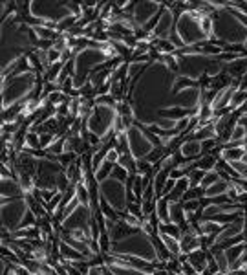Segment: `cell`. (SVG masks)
<instances>
[{"label": "cell", "instance_id": "7c38bea8", "mask_svg": "<svg viewBox=\"0 0 247 275\" xmlns=\"http://www.w3.org/2000/svg\"><path fill=\"white\" fill-rule=\"evenodd\" d=\"M180 244H182V255L192 253V251L203 248L202 235H198L194 229H187V231L182 233V237H180Z\"/></svg>", "mask_w": 247, "mask_h": 275}, {"label": "cell", "instance_id": "f1b7e54d", "mask_svg": "<svg viewBox=\"0 0 247 275\" xmlns=\"http://www.w3.org/2000/svg\"><path fill=\"white\" fill-rule=\"evenodd\" d=\"M183 208H185L187 215H196L203 208V204L200 200H187V202H183Z\"/></svg>", "mask_w": 247, "mask_h": 275}, {"label": "cell", "instance_id": "8d00e7d4", "mask_svg": "<svg viewBox=\"0 0 247 275\" xmlns=\"http://www.w3.org/2000/svg\"><path fill=\"white\" fill-rule=\"evenodd\" d=\"M225 275H245V271H242V270H229Z\"/></svg>", "mask_w": 247, "mask_h": 275}, {"label": "cell", "instance_id": "ba28073f", "mask_svg": "<svg viewBox=\"0 0 247 275\" xmlns=\"http://www.w3.org/2000/svg\"><path fill=\"white\" fill-rule=\"evenodd\" d=\"M92 219H94V213H92L90 205L79 204V208H77L70 217L64 219V222H62V231H64V233H73V231H88V233H90Z\"/></svg>", "mask_w": 247, "mask_h": 275}, {"label": "cell", "instance_id": "44dd1931", "mask_svg": "<svg viewBox=\"0 0 247 275\" xmlns=\"http://www.w3.org/2000/svg\"><path fill=\"white\" fill-rule=\"evenodd\" d=\"M62 70H64V62H55V64H51L44 74V83H59V77H61Z\"/></svg>", "mask_w": 247, "mask_h": 275}, {"label": "cell", "instance_id": "74e56055", "mask_svg": "<svg viewBox=\"0 0 247 275\" xmlns=\"http://www.w3.org/2000/svg\"><path fill=\"white\" fill-rule=\"evenodd\" d=\"M152 275H172V273L169 270H165V268H163V270H156Z\"/></svg>", "mask_w": 247, "mask_h": 275}, {"label": "cell", "instance_id": "e575fe53", "mask_svg": "<svg viewBox=\"0 0 247 275\" xmlns=\"http://www.w3.org/2000/svg\"><path fill=\"white\" fill-rule=\"evenodd\" d=\"M182 273H185V275H196V270L191 266V262L187 260V262H183L182 264Z\"/></svg>", "mask_w": 247, "mask_h": 275}, {"label": "cell", "instance_id": "5b68a950", "mask_svg": "<svg viewBox=\"0 0 247 275\" xmlns=\"http://www.w3.org/2000/svg\"><path fill=\"white\" fill-rule=\"evenodd\" d=\"M116 119L117 110L116 107H105V105H96L94 112L86 121V128L88 132L97 136L99 140H105L106 136H110L112 132H116Z\"/></svg>", "mask_w": 247, "mask_h": 275}, {"label": "cell", "instance_id": "d6a6232c", "mask_svg": "<svg viewBox=\"0 0 247 275\" xmlns=\"http://www.w3.org/2000/svg\"><path fill=\"white\" fill-rule=\"evenodd\" d=\"M112 176H114V178H117V180H121V182H128V178H130V173H128L126 169H123L121 165H116V169H114Z\"/></svg>", "mask_w": 247, "mask_h": 275}, {"label": "cell", "instance_id": "83f0119b", "mask_svg": "<svg viewBox=\"0 0 247 275\" xmlns=\"http://www.w3.org/2000/svg\"><path fill=\"white\" fill-rule=\"evenodd\" d=\"M220 180H222V176H220L218 171H209V173H205V178H203V182H202V187L203 189L211 187V185H214V183L220 182Z\"/></svg>", "mask_w": 247, "mask_h": 275}, {"label": "cell", "instance_id": "7402d4cb", "mask_svg": "<svg viewBox=\"0 0 247 275\" xmlns=\"http://www.w3.org/2000/svg\"><path fill=\"white\" fill-rule=\"evenodd\" d=\"M182 233H183L182 228L176 224H172V222H159V226H157V235H171V237L180 239Z\"/></svg>", "mask_w": 247, "mask_h": 275}, {"label": "cell", "instance_id": "d4e9b609", "mask_svg": "<svg viewBox=\"0 0 247 275\" xmlns=\"http://www.w3.org/2000/svg\"><path fill=\"white\" fill-rule=\"evenodd\" d=\"M245 251V242L243 244H236V246H231L229 250H225V253H227V259H229V262H231V266L232 264H236L238 262V259L242 257V253Z\"/></svg>", "mask_w": 247, "mask_h": 275}, {"label": "cell", "instance_id": "ab89813d", "mask_svg": "<svg viewBox=\"0 0 247 275\" xmlns=\"http://www.w3.org/2000/svg\"><path fill=\"white\" fill-rule=\"evenodd\" d=\"M214 275H225V273H222V271H218V273H214Z\"/></svg>", "mask_w": 247, "mask_h": 275}, {"label": "cell", "instance_id": "4fadbf2b", "mask_svg": "<svg viewBox=\"0 0 247 275\" xmlns=\"http://www.w3.org/2000/svg\"><path fill=\"white\" fill-rule=\"evenodd\" d=\"M180 154L183 156L185 162H192V160H200L203 156V143L192 138H187L180 147Z\"/></svg>", "mask_w": 247, "mask_h": 275}, {"label": "cell", "instance_id": "7a4b0ae2", "mask_svg": "<svg viewBox=\"0 0 247 275\" xmlns=\"http://www.w3.org/2000/svg\"><path fill=\"white\" fill-rule=\"evenodd\" d=\"M110 253L121 255V257H136V259L146 260V262H159L154 239L150 235H146L143 229H134V231L126 235L125 239L114 242Z\"/></svg>", "mask_w": 247, "mask_h": 275}, {"label": "cell", "instance_id": "f546056e", "mask_svg": "<svg viewBox=\"0 0 247 275\" xmlns=\"http://www.w3.org/2000/svg\"><path fill=\"white\" fill-rule=\"evenodd\" d=\"M94 103H96V105H105V107H117V101L110 96V94L97 96L96 99H94Z\"/></svg>", "mask_w": 247, "mask_h": 275}, {"label": "cell", "instance_id": "2e32d148", "mask_svg": "<svg viewBox=\"0 0 247 275\" xmlns=\"http://www.w3.org/2000/svg\"><path fill=\"white\" fill-rule=\"evenodd\" d=\"M229 187H231V182L220 180V182H216L214 185H211V187L205 189V198L212 200V198H218V196H222V194H227Z\"/></svg>", "mask_w": 247, "mask_h": 275}, {"label": "cell", "instance_id": "ac0fdd59", "mask_svg": "<svg viewBox=\"0 0 247 275\" xmlns=\"http://www.w3.org/2000/svg\"><path fill=\"white\" fill-rule=\"evenodd\" d=\"M156 215H157V219L161 220V222H171V202H169L165 196L157 198Z\"/></svg>", "mask_w": 247, "mask_h": 275}, {"label": "cell", "instance_id": "836d02e7", "mask_svg": "<svg viewBox=\"0 0 247 275\" xmlns=\"http://www.w3.org/2000/svg\"><path fill=\"white\" fill-rule=\"evenodd\" d=\"M13 273L15 275H33L22 262H13Z\"/></svg>", "mask_w": 247, "mask_h": 275}, {"label": "cell", "instance_id": "603a6c76", "mask_svg": "<svg viewBox=\"0 0 247 275\" xmlns=\"http://www.w3.org/2000/svg\"><path fill=\"white\" fill-rule=\"evenodd\" d=\"M211 253L214 255V259H216V262H218V266H220V271H222V273H227V271L231 270V262H229V259H227L225 250L212 248Z\"/></svg>", "mask_w": 247, "mask_h": 275}, {"label": "cell", "instance_id": "d590c367", "mask_svg": "<svg viewBox=\"0 0 247 275\" xmlns=\"http://www.w3.org/2000/svg\"><path fill=\"white\" fill-rule=\"evenodd\" d=\"M238 123H240L242 127H245V130H247V114H242V116H240V119H238Z\"/></svg>", "mask_w": 247, "mask_h": 275}, {"label": "cell", "instance_id": "9a60e30c", "mask_svg": "<svg viewBox=\"0 0 247 275\" xmlns=\"http://www.w3.org/2000/svg\"><path fill=\"white\" fill-rule=\"evenodd\" d=\"M225 72L232 77V79H234V81L240 83L247 74V55L240 57V59L229 62V64H225Z\"/></svg>", "mask_w": 247, "mask_h": 275}, {"label": "cell", "instance_id": "1f68e13d", "mask_svg": "<svg viewBox=\"0 0 247 275\" xmlns=\"http://www.w3.org/2000/svg\"><path fill=\"white\" fill-rule=\"evenodd\" d=\"M126 213L134 215V217H137V219H141V220L145 219L141 204H137V202H130V204H128V208H126Z\"/></svg>", "mask_w": 247, "mask_h": 275}, {"label": "cell", "instance_id": "8fae6325", "mask_svg": "<svg viewBox=\"0 0 247 275\" xmlns=\"http://www.w3.org/2000/svg\"><path fill=\"white\" fill-rule=\"evenodd\" d=\"M243 213H245V211H243ZM243 213L238 215L236 219L232 220V222H229L227 226H223L222 231L214 237V246L220 244V242H225V240L229 239H234V237L243 235V231H245V215Z\"/></svg>", "mask_w": 247, "mask_h": 275}, {"label": "cell", "instance_id": "4dcf8cb0", "mask_svg": "<svg viewBox=\"0 0 247 275\" xmlns=\"http://www.w3.org/2000/svg\"><path fill=\"white\" fill-rule=\"evenodd\" d=\"M99 211H101L103 217H105L106 220H119V219H117V213L110 208V205L106 204L105 200H101V209H99Z\"/></svg>", "mask_w": 247, "mask_h": 275}, {"label": "cell", "instance_id": "277c9868", "mask_svg": "<svg viewBox=\"0 0 247 275\" xmlns=\"http://www.w3.org/2000/svg\"><path fill=\"white\" fill-rule=\"evenodd\" d=\"M200 17H202V13H198V11L194 10H187L178 17L176 35L182 39L185 48H189V46H198V44H202V42L209 41V37H207L205 31L202 30Z\"/></svg>", "mask_w": 247, "mask_h": 275}, {"label": "cell", "instance_id": "484cf974", "mask_svg": "<svg viewBox=\"0 0 247 275\" xmlns=\"http://www.w3.org/2000/svg\"><path fill=\"white\" fill-rule=\"evenodd\" d=\"M189 176V182H191V187H200L205 178V173H203L202 169H192L191 173L187 174Z\"/></svg>", "mask_w": 247, "mask_h": 275}, {"label": "cell", "instance_id": "d6986e66", "mask_svg": "<svg viewBox=\"0 0 247 275\" xmlns=\"http://www.w3.org/2000/svg\"><path fill=\"white\" fill-rule=\"evenodd\" d=\"M161 242L167 246V250L171 251L172 257H180L182 255V244H180V239L176 237H171V235H159Z\"/></svg>", "mask_w": 247, "mask_h": 275}, {"label": "cell", "instance_id": "9c48e42d", "mask_svg": "<svg viewBox=\"0 0 247 275\" xmlns=\"http://www.w3.org/2000/svg\"><path fill=\"white\" fill-rule=\"evenodd\" d=\"M163 11V2H136L134 4V22L137 28H146L156 17H159V13Z\"/></svg>", "mask_w": 247, "mask_h": 275}, {"label": "cell", "instance_id": "52a82bcc", "mask_svg": "<svg viewBox=\"0 0 247 275\" xmlns=\"http://www.w3.org/2000/svg\"><path fill=\"white\" fill-rule=\"evenodd\" d=\"M28 213H30V205L26 202V196L11 200L2 198V229L10 233L19 231Z\"/></svg>", "mask_w": 247, "mask_h": 275}, {"label": "cell", "instance_id": "8992f818", "mask_svg": "<svg viewBox=\"0 0 247 275\" xmlns=\"http://www.w3.org/2000/svg\"><path fill=\"white\" fill-rule=\"evenodd\" d=\"M126 193H128V189L125 187V182L114 178V176L99 183L101 200H105L116 213H123V211L126 213V208H128V194Z\"/></svg>", "mask_w": 247, "mask_h": 275}, {"label": "cell", "instance_id": "30bf717a", "mask_svg": "<svg viewBox=\"0 0 247 275\" xmlns=\"http://www.w3.org/2000/svg\"><path fill=\"white\" fill-rule=\"evenodd\" d=\"M174 22H176V13L172 10H169V8H165V4H163V11L161 15H159L157 26L150 33V41L152 39H169L176 31L174 30Z\"/></svg>", "mask_w": 247, "mask_h": 275}, {"label": "cell", "instance_id": "5bb4252c", "mask_svg": "<svg viewBox=\"0 0 247 275\" xmlns=\"http://www.w3.org/2000/svg\"><path fill=\"white\" fill-rule=\"evenodd\" d=\"M187 260H189L192 268L196 270V273H203V271L207 270V266H209V251L200 248V250L187 255Z\"/></svg>", "mask_w": 247, "mask_h": 275}, {"label": "cell", "instance_id": "3957f363", "mask_svg": "<svg viewBox=\"0 0 247 275\" xmlns=\"http://www.w3.org/2000/svg\"><path fill=\"white\" fill-rule=\"evenodd\" d=\"M37 83L39 81H37L35 72H26V74L13 76L2 81V108L8 110V108L26 101L31 96V92L35 90Z\"/></svg>", "mask_w": 247, "mask_h": 275}, {"label": "cell", "instance_id": "6da1fadb", "mask_svg": "<svg viewBox=\"0 0 247 275\" xmlns=\"http://www.w3.org/2000/svg\"><path fill=\"white\" fill-rule=\"evenodd\" d=\"M212 35L223 44H243L247 42V15L231 8V4L218 10L212 15Z\"/></svg>", "mask_w": 247, "mask_h": 275}, {"label": "cell", "instance_id": "cb8c5ba5", "mask_svg": "<svg viewBox=\"0 0 247 275\" xmlns=\"http://www.w3.org/2000/svg\"><path fill=\"white\" fill-rule=\"evenodd\" d=\"M216 165H218V160L214 158L212 154H203L202 158L198 160L196 169H202L203 173H209V171H216Z\"/></svg>", "mask_w": 247, "mask_h": 275}, {"label": "cell", "instance_id": "e0dca14e", "mask_svg": "<svg viewBox=\"0 0 247 275\" xmlns=\"http://www.w3.org/2000/svg\"><path fill=\"white\" fill-rule=\"evenodd\" d=\"M245 156V147H225L222 158L227 163H234V162H242V158Z\"/></svg>", "mask_w": 247, "mask_h": 275}, {"label": "cell", "instance_id": "ffe728a7", "mask_svg": "<svg viewBox=\"0 0 247 275\" xmlns=\"http://www.w3.org/2000/svg\"><path fill=\"white\" fill-rule=\"evenodd\" d=\"M114 169H116V163H110V162H106V160H105V162L101 163V167H99L96 173H94V178H96L99 183L105 182L106 178H110V176H112Z\"/></svg>", "mask_w": 247, "mask_h": 275}, {"label": "cell", "instance_id": "4316f807", "mask_svg": "<svg viewBox=\"0 0 247 275\" xmlns=\"http://www.w3.org/2000/svg\"><path fill=\"white\" fill-rule=\"evenodd\" d=\"M205 198V189L200 185V187H191L189 191L185 193L182 202H187V200H202Z\"/></svg>", "mask_w": 247, "mask_h": 275}, {"label": "cell", "instance_id": "f35d334b", "mask_svg": "<svg viewBox=\"0 0 247 275\" xmlns=\"http://www.w3.org/2000/svg\"><path fill=\"white\" fill-rule=\"evenodd\" d=\"M238 112H240V114H247V101H245V103H243L242 107L238 108Z\"/></svg>", "mask_w": 247, "mask_h": 275}]
</instances>
